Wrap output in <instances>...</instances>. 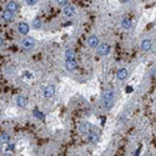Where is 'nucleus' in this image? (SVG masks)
<instances>
[{
  "instance_id": "12",
  "label": "nucleus",
  "mask_w": 156,
  "mask_h": 156,
  "mask_svg": "<svg viewBox=\"0 0 156 156\" xmlns=\"http://www.w3.org/2000/svg\"><path fill=\"white\" fill-rule=\"evenodd\" d=\"M1 17H3L5 21L10 23V21L14 20V13H13V11H10V10H7V9H5V11L1 14Z\"/></svg>"
},
{
  "instance_id": "4",
  "label": "nucleus",
  "mask_w": 156,
  "mask_h": 156,
  "mask_svg": "<svg viewBox=\"0 0 156 156\" xmlns=\"http://www.w3.org/2000/svg\"><path fill=\"white\" fill-rule=\"evenodd\" d=\"M99 44H100V41H99L96 35H90L87 38V45H89V47H91V49H96V46Z\"/></svg>"
},
{
  "instance_id": "15",
  "label": "nucleus",
  "mask_w": 156,
  "mask_h": 156,
  "mask_svg": "<svg viewBox=\"0 0 156 156\" xmlns=\"http://www.w3.org/2000/svg\"><path fill=\"white\" fill-rule=\"evenodd\" d=\"M79 131L81 134H87L89 133V124L87 122H80L79 124Z\"/></svg>"
},
{
  "instance_id": "10",
  "label": "nucleus",
  "mask_w": 156,
  "mask_h": 156,
  "mask_svg": "<svg viewBox=\"0 0 156 156\" xmlns=\"http://www.w3.org/2000/svg\"><path fill=\"white\" fill-rule=\"evenodd\" d=\"M128 76H129V71L128 69H120L117 71V74H116V77L120 80V81H124V80H126L128 79Z\"/></svg>"
},
{
  "instance_id": "3",
  "label": "nucleus",
  "mask_w": 156,
  "mask_h": 156,
  "mask_svg": "<svg viewBox=\"0 0 156 156\" xmlns=\"http://www.w3.org/2000/svg\"><path fill=\"white\" fill-rule=\"evenodd\" d=\"M21 46L24 47L25 50H30V49H33V47L35 46V39L34 38H25V39H23L21 40Z\"/></svg>"
},
{
  "instance_id": "19",
  "label": "nucleus",
  "mask_w": 156,
  "mask_h": 156,
  "mask_svg": "<svg viewBox=\"0 0 156 156\" xmlns=\"http://www.w3.org/2000/svg\"><path fill=\"white\" fill-rule=\"evenodd\" d=\"M33 112H34V116L36 117V119H39V120H45V115H44V114L41 112L40 110H38V109H35V110H34Z\"/></svg>"
},
{
  "instance_id": "2",
  "label": "nucleus",
  "mask_w": 156,
  "mask_h": 156,
  "mask_svg": "<svg viewBox=\"0 0 156 156\" xmlns=\"http://www.w3.org/2000/svg\"><path fill=\"white\" fill-rule=\"evenodd\" d=\"M110 45L109 44H106V43H101L96 46V52H98V55L99 56H106V55H109L110 54Z\"/></svg>"
},
{
  "instance_id": "21",
  "label": "nucleus",
  "mask_w": 156,
  "mask_h": 156,
  "mask_svg": "<svg viewBox=\"0 0 156 156\" xmlns=\"http://www.w3.org/2000/svg\"><path fill=\"white\" fill-rule=\"evenodd\" d=\"M58 4L60 5V7H65V5H68L69 3V0H56Z\"/></svg>"
},
{
  "instance_id": "5",
  "label": "nucleus",
  "mask_w": 156,
  "mask_h": 156,
  "mask_svg": "<svg viewBox=\"0 0 156 156\" xmlns=\"http://www.w3.org/2000/svg\"><path fill=\"white\" fill-rule=\"evenodd\" d=\"M75 14H76V11H75V8L73 5L68 4L64 7V15L66 17H73V16H75Z\"/></svg>"
},
{
  "instance_id": "17",
  "label": "nucleus",
  "mask_w": 156,
  "mask_h": 156,
  "mask_svg": "<svg viewBox=\"0 0 156 156\" xmlns=\"http://www.w3.org/2000/svg\"><path fill=\"white\" fill-rule=\"evenodd\" d=\"M121 26H122L124 29L129 30V29L131 28V20L129 19V17H124V19L121 20Z\"/></svg>"
},
{
  "instance_id": "1",
  "label": "nucleus",
  "mask_w": 156,
  "mask_h": 156,
  "mask_svg": "<svg viewBox=\"0 0 156 156\" xmlns=\"http://www.w3.org/2000/svg\"><path fill=\"white\" fill-rule=\"evenodd\" d=\"M115 91L114 90H106L103 94V98H101V101H103V107L105 110H110L114 106V103H115Z\"/></svg>"
},
{
  "instance_id": "18",
  "label": "nucleus",
  "mask_w": 156,
  "mask_h": 156,
  "mask_svg": "<svg viewBox=\"0 0 156 156\" xmlns=\"http://www.w3.org/2000/svg\"><path fill=\"white\" fill-rule=\"evenodd\" d=\"M75 59V51L73 49H68L65 51V60H71Z\"/></svg>"
},
{
  "instance_id": "8",
  "label": "nucleus",
  "mask_w": 156,
  "mask_h": 156,
  "mask_svg": "<svg viewBox=\"0 0 156 156\" xmlns=\"http://www.w3.org/2000/svg\"><path fill=\"white\" fill-rule=\"evenodd\" d=\"M29 30H30L29 24H26V23H19V25H17V31H19L20 34L26 35L29 33Z\"/></svg>"
},
{
  "instance_id": "6",
  "label": "nucleus",
  "mask_w": 156,
  "mask_h": 156,
  "mask_svg": "<svg viewBox=\"0 0 156 156\" xmlns=\"http://www.w3.org/2000/svg\"><path fill=\"white\" fill-rule=\"evenodd\" d=\"M44 96L46 99H51L54 98V95H55V86L54 85H47L45 89H44Z\"/></svg>"
},
{
  "instance_id": "14",
  "label": "nucleus",
  "mask_w": 156,
  "mask_h": 156,
  "mask_svg": "<svg viewBox=\"0 0 156 156\" xmlns=\"http://www.w3.org/2000/svg\"><path fill=\"white\" fill-rule=\"evenodd\" d=\"M151 46H152V41L150 40V39H145L141 43V49L142 51H149L150 49H151Z\"/></svg>"
},
{
  "instance_id": "24",
  "label": "nucleus",
  "mask_w": 156,
  "mask_h": 156,
  "mask_svg": "<svg viewBox=\"0 0 156 156\" xmlns=\"http://www.w3.org/2000/svg\"><path fill=\"white\" fill-rule=\"evenodd\" d=\"M3 43H4V40H3V38H1V36H0V47L3 46Z\"/></svg>"
},
{
  "instance_id": "20",
  "label": "nucleus",
  "mask_w": 156,
  "mask_h": 156,
  "mask_svg": "<svg viewBox=\"0 0 156 156\" xmlns=\"http://www.w3.org/2000/svg\"><path fill=\"white\" fill-rule=\"evenodd\" d=\"M10 141V136L8 134H1L0 135V144H8Z\"/></svg>"
},
{
  "instance_id": "22",
  "label": "nucleus",
  "mask_w": 156,
  "mask_h": 156,
  "mask_svg": "<svg viewBox=\"0 0 156 156\" xmlns=\"http://www.w3.org/2000/svg\"><path fill=\"white\" fill-rule=\"evenodd\" d=\"M38 3V0H26V4L28 5H35Z\"/></svg>"
},
{
  "instance_id": "23",
  "label": "nucleus",
  "mask_w": 156,
  "mask_h": 156,
  "mask_svg": "<svg viewBox=\"0 0 156 156\" xmlns=\"http://www.w3.org/2000/svg\"><path fill=\"white\" fill-rule=\"evenodd\" d=\"M14 149H15V145H13V144H11V145H8V146H7V151H13Z\"/></svg>"
},
{
  "instance_id": "9",
  "label": "nucleus",
  "mask_w": 156,
  "mask_h": 156,
  "mask_svg": "<svg viewBox=\"0 0 156 156\" xmlns=\"http://www.w3.org/2000/svg\"><path fill=\"white\" fill-rule=\"evenodd\" d=\"M5 9L13 11V13H15V11L19 10V4H17L16 1H14V0H10V1L7 3V7H5Z\"/></svg>"
},
{
  "instance_id": "27",
  "label": "nucleus",
  "mask_w": 156,
  "mask_h": 156,
  "mask_svg": "<svg viewBox=\"0 0 156 156\" xmlns=\"http://www.w3.org/2000/svg\"><path fill=\"white\" fill-rule=\"evenodd\" d=\"M0 151H1V149H0Z\"/></svg>"
},
{
  "instance_id": "11",
  "label": "nucleus",
  "mask_w": 156,
  "mask_h": 156,
  "mask_svg": "<svg viewBox=\"0 0 156 156\" xmlns=\"http://www.w3.org/2000/svg\"><path fill=\"white\" fill-rule=\"evenodd\" d=\"M15 104L19 106V107H25L26 104H28V100L25 96H23V95H19V96L15 98Z\"/></svg>"
},
{
  "instance_id": "25",
  "label": "nucleus",
  "mask_w": 156,
  "mask_h": 156,
  "mask_svg": "<svg viewBox=\"0 0 156 156\" xmlns=\"http://www.w3.org/2000/svg\"><path fill=\"white\" fill-rule=\"evenodd\" d=\"M126 91L129 93V91H133V87H126Z\"/></svg>"
},
{
  "instance_id": "7",
  "label": "nucleus",
  "mask_w": 156,
  "mask_h": 156,
  "mask_svg": "<svg viewBox=\"0 0 156 156\" xmlns=\"http://www.w3.org/2000/svg\"><path fill=\"white\" fill-rule=\"evenodd\" d=\"M65 68H66V70H68V71H74V70L77 68L76 60H75V59L66 60V61H65Z\"/></svg>"
},
{
  "instance_id": "26",
  "label": "nucleus",
  "mask_w": 156,
  "mask_h": 156,
  "mask_svg": "<svg viewBox=\"0 0 156 156\" xmlns=\"http://www.w3.org/2000/svg\"><path fill=\"white\" fill-rule=\"evenodd\" d=\"M120 1H122V3H128L129 0H120Z\"/></svg>"
},
{
  "instance_id": "13",
  "label": "nucleus",
  "mask_w": 156,
  "mask_h": 156,
  "mask_svg": "<svg viewBox=\"0 0 156 156\" xmlns=\"http://www.w3.org/2000/svg\"><path fill=\"white\" fill-rule=\"evenodd\" d=\"M100 140V136L96 133H87V141L90 144H96Z\"/></svg>"
},
{
  "instance_id": "16",
  "label": "nucleus",
  "mask_w": 156,
  "mask_h": 156,
  "mask_svg": "<svg viewBox=\"0 0 156 156\" xmlns=\"http://www.w3.org/2000/svg\"><path fill=\"white\" fill-rule=\"evenodd\" d=\"M41 26H43V21H41L40 17H35V19L33 20V29H40Z\"/></svg>"
}]
</instances>
